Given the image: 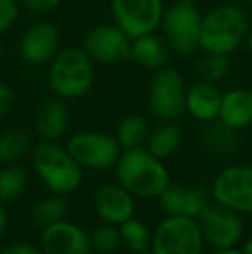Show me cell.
I'll list each match as a JSON object with an SVG mask.
<instances>
[{"instance_id":"1","label":"cell","mask_w":252,"mask_h":254,"mask_svg":"<svg viewBox=\"0 0 252 254\" xmlns=\"http://www.w3.org/2000/svg\"><path fill=\"white\" fill-rule=\"evenodd\" d=\"M251 31L247 10L239 2H223L202 14L201 52L232 56Z\"/></svg>"},{"instance_id":"2","label":"cell","mask_w":252,"mask_h":254,"mask_svg":"<svg viewBox=\"0 0 252 254\" xmlns=\"http://www.w3.org/2000/svg\"><path fill=\"white\" fill-rule=\"evenodd\" d=\"M97 64L81 47H64L47 66L50 92L62 101H78L94 88Z\"/></svg>"},{"instance_id":"3","label":"cell","mask_w":252,"mask_h":254,"mask_svg":"<svg viewBox=\"0 0 252 254\" xmlns=\"http://www.w3.org/2000/svg\"><path fill=\"white\" fill-rule=\"evenodd\" d=\"M116 178L130 194L144 199H154L171 184L169 171L162 159L145 147L123 151L114 164Z\"/></svg>"},{"instance_id":"4","label":"cell","mask_w":252,"mask_h":254,"mask_svg":"<svg viewBox=\"0 0 252 254\" xmlns=\"http://www.w3.org/2000/svg\"><path fill=\"white\" fill-rule=\"evenodd\" d=\"M31 163L38 177L54 194L67 195L83 180V168L55 140H40L31 149Z\"/></svg>"},{"instance_id":"5","label":"cell","mask_w":252,"mask_h":254,"mask_svg":"<svg viewBox=\"0 0 252 254\" xmlns=\"http://www.w3.org/2000/svg\"><path fill=\"white\" fill-rule=\"evenodd\" d=\"M202 14L195 0H173L166 5L159 30L175 56L189 59L201 51Z\"/></svg>"},{"instance_id":"6","label":"cell","mask_w":252,"mask_h":254,"mask_svg":"<svg viewBox=\"0 0 252 254\" xmlns=\"http://www.w3.org/2000/svg\"><path fill=\"white\" fill-rule=\"evenodd\" d=\"M187 87L185 76L176 67L154 71L147 88L149 113L157 121H178L187 114Z\"/></svg>"},{"instance_id":"7","label":"cell","mask_w":252,"mask_h":254,"mask_svg":"<svg viewBox=\"0 0 252 254\" xmlns=\"http://www.w3.org/2000/svg\"><path fill=\"white\" fill-rule=\"evenodd\" d=\"M204 237L197 220L166 216L152 234V254H202Z\"/></svg>"},{"instance_id":"8","label":"cell","mask_w":252,"mask_h":254,"mask_svg":"<svg viewBox=\"0 0 252 254\" xmlns=\"http://www.w3.org/2000/svg\"><path fill=\"white\" fill-rule=\"evenodd\" d=\"M109 7L112 23L133 40L159 30L166 3L164 0H111Z\"/></svg>"},{"instance_id":"9","label":"cell","mask_w":252,"mask_h":254,"mask_svg":"<svg viewBox=\"0 0 252 254\" xmlns=\"http://www.w3.org/2000/svg\"><path fill=\"white\" fill-rule=\"evenodd\" d=\"M66 149L81 168L88 170L114 168L121 156V147L116 137L104 131H78L69 137Z\"/></svg>"},{"instance_id":"10","label":"cell","mask_w":252,"mask_h":254,"mask_svg":"<svg viewBox=\"0 0 252 254\" xmlns=\"http://www.w3.org/2000/svg\"><path fill=\"white\" fill-rule=\"evenodd\" d=\"M80 47L99 66H114L131 61V38L114 23L90 28Z\"/></svg>"},{"instance_id":"11","label":"cell","mask_w":252,"mask_h":254,"mask_svg":"<svg viewBox=\"0 0 252 254\" xmlns=\"http://www.w3.org/2000/svg\"><path fill=\"white\" fill-rule=\"evenodd\" d=\"M216 204L235 213H252V166L232 164L218 173L211 187Z\"/></svg>"},{"instance_id":"12","label":"cell","mask_w":252,"mask_h":254,"mask_svg":"<svg viewBox=\"0 0 252 254\" xmlns=\"http://www.w3.org/2000/svg\"><path fill=\"white\" fill-rule=\"evenodd\" d=\"M61 49V33L57 26L47 19H37L28 24L17 44L21 61L31 67L49 66Z\"/></svg>"},{"instance_id":"13","label":"cell","mask_w":252,"mask_h":254,"mask_svg":"<svg viewBox=\"0 0 252 254\" xmlns=\"http://www.w3.org/2000/svg\"><path fill=\"white\" fill-rule=\"evenodd\" d=\"M197 223L201 227L204 242L214 249L237 248L244 234V225L239 213L226 209L219 204H207L197 216Z\"/></svg>"},{"instance_id":"14","label":"cell","mask_w":252,"mask_h":254,"mask_svg":"<svg viewBox=\"0 0 252 254\" xmlns=\"http://www.w3.org/2000/svg\"><path fill=\"white\" fill-rule=\"evenodd\" d=\"M40 246L44 254H90V235L76 223L61 220L42 230Z\"/></svg>"},{"instance_id":"15","label":"cell","mask_w":252,"mask_h":254,"mask_svg":"<svg viewBox=\"0 0 252 254\" xmlns=\"http://www.w3.org/2000/svg\"><path fill=\"white\" fill-rule=\"evenodd\" d=\"M157 199L161 209L168 216H189L195 220L209 204L207 190L201 185L187 187V185L169 184Z\"/></svg>"},{"instance_id":"16","label":"cell","mask_w":252,"mask_h":254,"mask_svg":"<svg viewBox=\"0 0 252 254\" xmlns=\"http://www.w3.org/2000/svg\"><path fill=\"white\" fill-rule=\"evenodd\" d=\"M95 213L99 214L104 223L121 225L126 220L133 218L135 213V201L133 194L126 190L121 185H102L94 197Z\"/></svg>"},{"instance_id":"17","label":"cell","mask_w":252,"mask_h":254,"mask_svg":"<svg viewBox=\"0 0 252 254\" xmlns=\"http://www.w3.org/2000/svg\"><path fill=\"white\" fill-rule=\"evenodd\" d=\"M223 92L218 85L195 80L187 87L185 111L201 123H212L218 120Z\"/></svg>"},{"instance_id":"18","label":"cell","mask_w":252,"mask_h":254,"mask_svg":"<svg viewBox=\"0 0 252 254\" xmlns=\"http://www.w3.org/2000/svg\"><path fill=\"white\" fill-rule=\"evenodd\" d=\"M33 127L42 140L57 142L69 128V109L66 101L55 95L42 101L35 109Z\"/></svg>"},{"instance_id":"19","label":"cell","mask_w":252,"mask_h":254,"mask_svg":"<svg viewBox=\"0 0 252 254\" xmlns=\"http://www.w3.org/2000/svg\"><path fill=\"white\" fill-rule=\"evenodd\" d=\"M173 56L175 54L168 45L166 38L157 31L145 33L131 40V61L137 66L152 71V73L169 66Z\"/></svg>"},{"instance_id":"20","label":"cell","mask_w":252,"mask_h":254,"mask_svg":"<svg viewBox=\"0 0 252 254\" xmlns=\"http://www.w3.org/2000/svg\"><path fill=\"white\" fill-rule=\"evenodd\" d=\"M218 121L240 131L252 125V97L249 88H232L223 92Z\"/></svg>"},{"instance_id":"21","label":"cell","mask_w":252,"mask_h":254,"mask_svg":"<svg viewBox=\"0 0 252 254\" xmlns=\"http://www.w3.org/2000/svg\"><path fill=\"white\" fill-rule=\"evenodd\" d=\"M182 138L183 131L178 121H161L157 127L151 128L145 149L159 159H168L180 149Z\"/></svg>"},{"instance_id":"22","label":"cell","mask_w":252,"mask_h":254,"mask_svg":"<svg viewBox=\"0 0 252 254\" xmlns=\"http://www.w3.org/2000/svg\"><path fill=\"white\" fill-rule=\"evenodd\" d=\"M149 133H151V125L147 118L142 114H128L119 121L114 137L121 151H130V149L145 147Z\"/></svg>"},{"instance_id":"23","label":"cell","mask_w":252,"mask_h":254,"mask_svg":"<svg viewBox=\"0 0 252 254\" xmlns=\"http://www.w3.org/2000/svg\"><path fill=\"white\" fill-rule=\"evenodd\" d=\"M230 69H232L230 56L214 52H202V56L195 61L194 76L195 80L219 85L230 74Z\"/></svg>"},{"instance_id":"24","label":"cell","mask_w":252,"mask_h":254,"mask_svg":"<svg viewBox=\"0 0 252 254\" xmlns=\"http://www.w3.org/2000/svg\"><path fill=\"white\" fill-rule=\"evenodd\" d=\"M31 137L23 128H9L0 133V166L14 164L31 151Z\"/></svg>"},{"instance_id":"25","label":"cell","mask_w":252,"mask_h":254,"mask_svg":"<svg viewBox=\"0 0 252 254\" xmlns=\"http://www.w3.org/2000/svg\"><path fill=\"white\" fill-rule=\"evenodd\" d=\"M204 142L212 152L232 154L239 149L240 137L237 130L216 120L212 123H207V128L204 130Z\"/></svg>"},{"instance_id":"26","label":"cell","mask_w":252,"mask_h":254,"mask_svg":"<svg viewBox=\"0 0 252 254\" xmlns=\"http://www.w3.org/2000/svg\"><path fill=\"white\" fill-rule=\"evenodd\" d=\"M67 213V202L64 199V195L54 194L49 197L42 199L40 202L35 206L33 213H31V220L33 225L44 230L49 225H54L57 221L64 220Z\"/></svg>"},{"instance_id":"27","label":"cell","mask_w":252,"mask_h":254,"mask_svg":"<svg viewBox=\"0 0 252 254\" xmlns=\"http://www.w3.org/2000/svg\"><path fill=\"white\" fill-rule=\"evenodd\" d=\"M28 184L26 173L21 166L7 164L0 170V202L16 201L24 192Z\"/></svg>"},{"instance_id":"28","label":"cell","mask_w":252,"mask_h":254,"mask_svg":"<svg viewBox=\"0 0 252 254\" xmlns=\"http://www.w3.org/2000/svg\"><path fill=\"white\" fill-rule=\"evenodd\" d=\"M119 232H121V241L123 244L130 249L131 253L135 251H147L152 244V232L144 221L130 218L125 223L119 225Z\"/></svg>"},{"instance_id":"29","label":"cell","mask_w":252,"mask_h":254,"mask_svg":"<svg viewBox=\"0 0 252 254\" xmlns=\"http://www.w3.org/2000/svg\"><path fill=\"white\" fill-rule=\"evenodd\" d=\"M90 246L92 249H95L101 254L116 253L123 246L119 227L111 223H102L95 227L94 232L90 234Z\"/></svg>"},{"instance_id":"30","label":"cell","mask_w":252,"mask_h":254,"mask_svg":"<svg viewBox=\"0 0 252 254\" xmlns=\"http://www.w3.org/2000/svg\"><path fill=\"white\" fill-rule=\"evenodd\" d=\"M21 16L19 0H0V37L10 33Z\"/></svg>"},{"instance_id":"31","label":"cell","mask_w":252,"mask_h":254,"mask_svg":"<svg viewBox=\"0 0 252 254\" xmlns=\"http://www.w3.org/2000/svg\"><path fill=\"white\" fill-rule=\"evenodd\" d=\"M64 0H19L23 10L33 16H49L62 5Z\"/></svg>"},{"instance_id":"32","label":"cell","mask_w":252,"mask_h":254,"mask_svg":"<svg viewBox=\"0 0 252 254\" xmlns=\"http://www.w3.org/2000/svg\"><path fill=\"white\" fill-rule=\"evenodd\" d=\"M14 104H16V94H14L12 87L0 81V120L12 111Z\"/></svg>"},{"instance_id":"33","label":"cell","mask_w":252,"mask_h":254,"mask_svg":"<svg viewBox=\"0 0 252 254\" xmlns=\"http://www.w3.org/2000/svg\"><path fill=\"white\" fill-rule=\"evenodd\" d=\"M0 254H44V251H42V248H37V246L19 242V244H12L9 248L2 249Z\"/></svg>"},{"instance_id":"34","label":"cell","mask_w":252,"mask_h":254,"mask_svg":"<svg viewBox=\"0 0 252 254\" xmlns=\"http://www.w3.org/2000/svg\"><path fill=\"white\" fill-rule=\"evenodd\" d=\"M5 227H7V213L2 204H0V237H2L3 232H5Z\"/></svg>"},{"instance_id":"35","label":"cell","mask_w":252,"mask_h":254,"mask_svg":"<svg viewBox=\"0 0 252 254\" xmlns=\"http://www.w3.org/2000/svg\"><path fill=\"white\" fill-rule=\"evenodd\" d=\"M211 254H244V251L237 248H228V249H214V253Z\"/></svg>"},{"instance_id":"36","label":"cell","mask_w":252,"mask_h":254,"mask_svg":"<svg viewBox=\"0 0 252 254\" xmlns=\"http://www.w3.org/2000/svg\"><path fill=\"white\" fill-rule=\"evenodd\" d=\"M244 45L247 47V51L252 52V30L247 33V37H246V42H244Z\"/></svg>"},{"instance_id":"37","label":"cell","mask_w":252,"mask_h":254,"mask_svg":"<svg viewBox=\"0 0 252 254\" xmlns=\"http://www.w3.org/2000/svg\"><path fill=\"white\" fill-rule=\"evenodd\" d=\"M242 251H244V254H252V237L246 242V244H244Z\"/></svg>"},{"instance_id":"38","label":"cell","mask_w":252,"mask_h":254,"mask_svg":"<svg viewBox=\"0 0 252 254\" xmlns=\"http://www.w3.org/2000/svg\"><path fill=\"white\" fill-rule=\"evenodd\" d=\"M2 56H3V44L0 42V59H2Z\"/></svg>"},{"instance_id":"39","label":"cell","mask_w":252,"mask_h":254,"mask_svg":"<svg viewBox=\"0 0 252 254\" xmlns=\"http://www.w3.org/2000/svg\"><path fill=\"white\" fill-rule=\"evenodd\" d=\"M131 254H152V253H149V251H135V253H131Z\"/></svg>"},{"instance_id":"40","label":"cell","mask_w":252,"mask_h":254,"mask_svg":"<svg viewBox=\"0 0 252 254\" xmlns=\"http://www.w3.org/2000/svg\"><path fill=\"white\" fill-rule=\"evenodd\" d=\"M249 92H251V97H252V87L249 88Z\"/></svg>"},{"instance_id":"41","label":"cell","mask_w":252,"mask_h":254,"mask_svg":"<svg viewBox=\"0 0 252 254\" xmlns=\"http://www.w3.org/2000/svg\"><path fill=\"white\" fill-rule=\"evenodd\" d=\"M251 2H252V0H251Z\"/></svg>"}]
</instances>
